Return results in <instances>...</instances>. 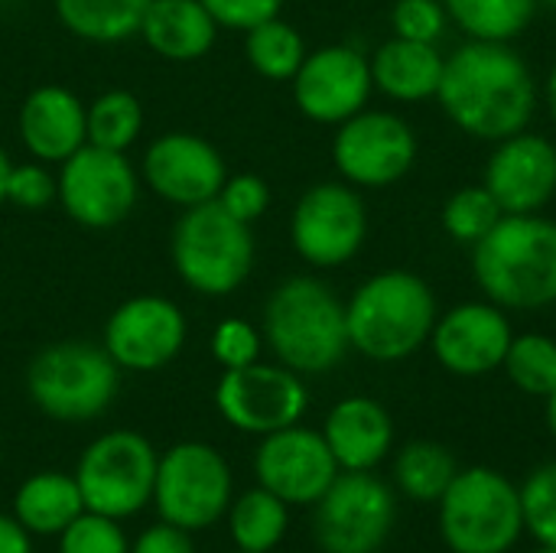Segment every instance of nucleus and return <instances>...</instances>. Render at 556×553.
Instances as JSON below:
<instances>
[{
    "label": "nucleus",
    "instance_id": "473e14b6",
    "mask_svg": "<svg viewBox=\"0 0 556 553\" xmlns=\"http://www.w3.org/2000/svg\"><path fill=\"white\" fill-rule=\"evenodd\" d=\"M502 218L505 212L485 186H466L443 205V228L459 244H479Z\"/></svg>",
    "mask_w": 556,
    "mask_h": 553
},
{
    "label": "nucleus",
    "instance_id": "1a4fd4ad",
    "mask_svg": "<svg viewBox=\"0 0 556 553\" xmlns=\"http://www.w3.org/2000/svg\"><path fill=\"white\" fill-rule=\"evenodd\" d=\"M231 466L208 443H176L156 463L153 505L160 521H169L189 535L222 521L231 508Z\"/></svg>",
    "mask_w": 556,
    "mask_h": 553
},
{
    "label": "nucleus",
    "instance_id": "a19ab883",
    "mask_svg": "<svg viewBox=\"0 0 556 553\" xmlns=\"http://www.w3.org/2000/svg\"><path fill=\"white\" fill-rule=\"evenodd\" d=\"M130 553H195V548H192L189 531H182L169 521H160V525H150L147 531H140V538L130 544Z\"/></svg>",
    "mask_w": 556,
    "mask_h": 553
},
{
    "label": "nucleus",
    "instance_id": "f3484780",
    "mask_svg": "<svg viewBox=\"0 0 556 553\" xmlns=\"http://www.w3.org/2000/svg\"><path fill=\"white\" fill-rule=\"evenodd\" d=\"M339 473L342 469L326 447V437L300 424L261 437L254 453L257 486L287 505H316Z\"/></svg>",
    "mask_w": 556,
    "mask_h": 553
},
{
    "label": "nucleus",
    "instance_id": "6ab92c4d",
    "mask_svg": "<svg viewBox=\"0 0 556 553\" xmlns=\"http://www.w3.org/2000/svg\"><path fill=\"white\" fill-rule=\"evenodd\" d=\"M511 339V323L495 303L453 306L446 316H437L430 332L437 362L459 378H479L502 368Z\"/></svg>",
    "mask_w": 556,
    "mask_h": 553
},
{
    "label": "nucleus",
    "instance_id": "2eb2a0df",
    "mask_svg": "<svg viewBox=\"0 0 556 553\" xmlns=\"http://www.w3.org/2000/svg\"><path fill=\"white\" fill-rule=\"evenodd\" d=\"M189 323L182 310L156 293L124 300L104 323V352L121 372L150 375L166 368L186 345Z\"/></svg>",
    "mask_w": 556,
    "mask_h": 553
},
{
    "label": "nucleus",
    "instance_id": "9b49d317",
    "mask_svg": "<svg viewBox=\"0 0 556 553\" xmlns=\"http://www.w3.org/2000/svg\"><path fill=\"white\" fill-rule=\"evenodd\" d=\"M394 492L371 473H339L316 502L313 531L326 553H378L394 528Z\"/></svg>",
    "mask_w": 556,
    "mask_h": 553
},
{
    "label": "nucleus",
    "instance_id": "c85d7f7f",
    "mask_svg": "<svg viewBox=\"0 0 556 553\" xmlns=\"http://www.w3.org/2000/svg\"><path fill=\"white\" fill-rule=\"evenodd\" d=\"M541 0H443L450 20L469 36L485 42H511L528 29Z\"/></svg>",
    "mask_w": 556,
    "mask_h": 553
},
{
    "label": "nucleus",
    "instance_id": "4468645a",
    "mask_svg": "<svg viewBox=\"0 0 556 553\" xmlns=\"http://www.w3.org/2000/svg\"><path fill=\"white\" fill-rule=\"evenodd\" d=\"M336 169L349 186L384 189L407 176L417 160L410 124L391 111H358L339 124L332 140Z\"/></svg>",
    "mask_w": 556,
    "mask_h": 553
},
{
    "label": "nucleus",
    "instance_id": "c9c22d12",
    "mask_svg": "<svg viewBox=\"0 0 556 553\" xmlns=\"http://www.w3.org/2000/svg\"><path fill=\"white\" fill-rule=\"evenodd\" d=\"M59 196V183L55 173L49 169V163L29 160V163H13L10 176H7V202L23 209V212H42L46 205H52Z\"/></svg>",
    "mask_w": 556,
    "mask_h": 553
},
{
    "label": "nucleus",
    "instance_id": "09e8293b",
    "mask_svg": "<svg viewBox=\"0 0 556 553\" xmlns=\"http://www.w3.org/2000/svg\"><path fill=\"white\" fill-rule=\"evenodd\" d=\"M238 553H248V551H238Z\"/></svg>",
    "mask_w": 556,
    "mask_h": 553
},
{
    "label": "nucleus",
    "instance_id": "f03ea898",
    "mask_svg": "<svg viewBox=\"0 0 556 553\" xmlns=\"http://www.w3.org/2000/svg\"><path fill=\"white\" fill-rule=\"evenodd\" d=\"M472 271L485 297L502 310H541L556 303V222L505 215L479 244Z\"/></svg>",
    "mask_w": 556,
    "mask_h": 553
},
{
    "label": "nucleus",
    "instance_id": "aec40b11",
    "mask_svg": "<svg viewBox=\"0 0 556 553\" xmlns=\"http://www.w3.org/2000/svg\"><path fill=\"white\" fill-rule=\"evenodd\" d=\"M505 215L541 212L556 192V147L541 134H511L498 140L482 183Z\"/></svg>",
    "mask_w": 556,
    "mask_h": 553
},
{
    "label": "nucleus",
    "instance_id": "7c9ffc66",
    "mask_svg": "<svg viewBox=\"0 0 556 553\" xmlns=\"http://www.w3.org/2000/svg\"><path fill=\"white\" fill-rule=\"evenodd\" d=\"M88 143L127 153L143 134V104L124 88H111L88 104Z\"/></svg>",
    "mask_w": 556,
    "mask_h": 553
},
{
    "label": "nucleus",
    "instance_id": "5701e85b",
    "mask_svg": "<svg viewBox=\"0 0 556 553\" xmlns=\"http://www.w3.org/2000/svg\"><path fill=\"white\" fill-rule=\"evenodd\" d=\"M218 33V23L199 0H150L137 36L166 62H195L208 55Z\"/></svg>",
    "mask_w": 556,
    "mask_h": 553
},
{
    "label": "nucleus",
    "instance_id": "cd10ccee",
    "mask_svg": "<svg viewBox=\"0 0 556 553\" xmlns=\"http://www.w3.org/2000/svg\"><path fill=\"white\" fill-rule=\"evenodd\" d=\"M456 473V456L433 440H414L394 460V482L414 502H440Z\"/></svg>",
    "mask_w": 556,
    "mask_h": 553
},
{
    "label": "nucleus",
    "instance_id": "a18cd8bd",
    "mask_svg": "<svg viewBox=\"0 0 556 553\" xmlns=\"http://www.w3.org/2000/svg\"><path fill=\"white\" fill-rule=\"evenodd\" d=\"M547 427H551V433H554L556 440V388L547 394Z\"/></svg>",
    "mask_w": 556,
    "mask_h": 553
},
{
    "label": "nucleus",
    "instance_id": "412c9836",
    "mask_svg": "<svg viewBox=\"0 0 556 553\" xmlns=\"http://www.w3.org/2000/svg\"><path fill=\"white\" fill-rule=\"evenodd\" d=\"M88 104L65 85L33 88L16 114V130L26 153L39 163H62L88 143Z\"/></svg>",
    "mask_w": 556,
    "mask_h": 553
},
{
    "label": "nucleus",
    "instance_id": "20e7f679",
    "mask_svg": "<svg viewBox=\"0 0 556 553\" xmlns=\"http://www.w3.org/2000/svg\"><path fill=\"white\" fill-rule=\"evenodd\" d=\"M345 323L355 352L371 362H401L430 339L437 326V297L424 277L384 271L352 293Z\"/></svg>",
    "mask_w": 556,
    "mask_h": 553
},
{
    "label": "nucleus",
    "instance_id": "f8f14e48",
    "mask_svg": "<svg viewBox=\"0 0 556 553\" xmlns=\"http://www.w3.org/2000/svg\"><path fill=\"white\" fill-rule=\"evenodd\" d=\"M368 235V212L349 183H316L293 205L290 238L296 254L313 267L349 264Z\"/></svg>",
    "mask_w": 556,
    "mask_h": 553
},
{
    "label": "nucleus",
    "instance_id": "b1692460",
    "mask_svg": "<svg viewBox=\"0 0 556 553\" xmlns=\"http://www.w3.org/2000/svg\"><path fill=\"white\" fill-rule=\"evenodd\" d=\"M371 81L394 101H427L437 95L446 59L437 42H414L394 36L371 59Z\"/></svg>",
    "mask_w": 556,
    "mask_h": 553
},
{
    "label": "nucleus",
    "instance_id": "9d476101",
    "mask_svg": "<svg viewBox=\"0 0 556 553\" xmlns=\"http://www.w3.org/2000/svg\"><path fill=\"white\" fill-rule=\"evenodd\" d=\"M55 183V202L81 228H114L130 218L140 199V173L127 153L94 143H85L68 160H62Z\"/></svg>",
    "mask_w": 556,
    "mask_h": 553
},
{
    "label": "nucleus",
    "instance_id": "39448f33",
    "mask_svg": "<svg viewBox=\"0 0 556 553\" xmlns=\"http://www.w3.org/2000/svg\"><path fill=\"white\" fill-rule=\"evenodd\" d=\"M169 257L176 277L202 297H231L254 267L251 225L228 215L215 199L182 209L173 225Z\"/></svg>",
    "mask_w": 556,
    "mask_h": 553
},
{
    "label": "nucleus",
    "instance_id": "4be33fe9",
    "mask_svg": "<svg viewBox=\"0 0 556 553\" xmlns=\"http://www.w3.org/2000/svg\"><path fill=\"white\" fill-rule=\"evenodd\" d=\"M323 437L342 473H371L391 453L394 424L378 401L345 398L329 411Z\"/></svg>",
    "mask_w": 556,
    "mask_h": 553
},
{
    "label": "nucleus",
    "instance_id": "a878e982",
    "mask_svg": "<svg viewBox=\"0 0 556 553\" xmlns=\"http://www.w3.org/2000/svg\"><path fill=\"white\" fill-rule=\"evenodd\" d=\"M52 7L59 23L72 36L98 46H114L140 33L150 0H52Z\"/></svg>",
    "mask_w": 556,
    "mask_h": 553
},
{
    "label": "nucleus",
    "instance_id": "393cba45",
    "mask_svg": "<svg viewBox=\"0 0 556 553\" xmlns=\"http://www.w3.org/2000/svg\"><path fill=\"white\" fill-rule=\"evenodd\" d=\"M85 512L75 476L36 473L13 495V518L36 538H59Z\"/></svg>",
    "mask_w": 556,
    "mask_h": 553
},
{
    "label": "nucleus",
    "instance_id": "423d86ee",
    "mask_svg": "<svg viewBox=\"0 0 556 553\" xmlns=\"http://www.w3.org/2000/svg\"><path fill=\"white\" fill-rule=\"evenodd\" d=\"M121 385V368L91 342H52L26 368L29 401L59 424H88L101 417Z\"/></svg>",
    "mask_w": 556,
    "mask_h": 553
},
{
    "label": "nucleus",
    "instance_id": "f704fd0d",
    "mask_svg": "<svg viewBox=\"0 0 556 553\" xmlns=\"http://www.w3.org/2000/svg\"><path fill=\"white\" fill-rule=\"evenodd\" d=\"M59 553H130V541L121 521L94 512H81L59 535Z\"/></svg>",
    "mask_w": 556,
    "mask_h": 553
},
{
    "label": "nucleus",
    "instance_id": "0eeeda50",
    "mask_svg": "<svg viewBox=\"0 0 556 553\" xmlns=\"http://www.w3.org/2000/svg\"><path fill=\"white\" fill-rule=\"evenodd\" d=\"M521 531V492L495 469L456 473L440 499V535L453 553H508Z\"/></svg>",
    "mask_w": 556,
    "mask_h": 553
},
{
    "label": "nucleus",
    "instance_id": "c03bdc74",
    "mask_svg": "<svg viewBox=\"0 0 556 553\" xmlns=\"http://www.w3.org/2000/svg\"><path fill=\"white\" fill-rule=\"evenodd\" d=\"M547 108H551V117L556 121V65L547 75Z\"/></svg>",
    "mask_w": 556,
    "mask_h": 553
},
{
    "label": "nucleus",
    "instance_id": "bb28decb",
    "mask_svg": "<svg viewBox=\"0 0 556 553\" xmlns=\"http://www.w3.org/2000/svg\"><path fill=\"white\" fill-rule=\"evenodd\" d=\"M290 505L267 489H251L228 508V528L238 551L270 553L290 528Z\"/></svg>",
    "mask_w": 556,
    "mask_h": 553
},
{
    "label": "nucleus",
    "instance_id": "e433bc0d",
    "mask_svg": "<svg viewBox=\"0 0 556 553\" xmlns=\"http://www.w3.org/2000/svg\"><path fill=\"white\" fill-rule=\"evenodd\" d=\"M261 345H264V336L248 319H235V316L222 319L212 332V355L225 372L261 362Z\"/></svg>",
    "mask_w": 556,
    "mask_h": 553
},
{
    "label": "nucleus",
    "instance_id": "37998d69",
    "mask_svg": "<svg viewBox=\"0 0 556 553\" xmlns=\"http://www.w3.org/2000/svg\"><path fill=\"white\" fill-rule=\"evenodd\" d=\"M10 156H7V150L0 147V205L7 202V176H10Z\"/></svg>",
    "mask_w": 556,
    "mask_h": 553
},
{
    "label": "nucleus",
    "instance_id": "58836bf2",
    "mask_svg": "<svg viewBox=\"0 0 556 553\" xmlns=\"http://www.w3.org/2000/svg\"><path fill=\"white\" fill-rule=\"evenodd\" d=\"M215 202L228 215H235L238 222L254 225L270 209V186L261 176H254V173H235V176L225 179V186L215 196Z\"/></svg>",
    "mask_w": 556,
    "mask_h": 553
},
{
    "label": "nucleus",
    "instance_id": "dca6fc26",
    "mask_svg": "<svg viewBox=\"0 0 556 553\" xmlns=\"http://www.w3.org/2000/svg\"><path fill=\"white\" fill-rule=\"evenodd\" d=\"M140 179L163 202L192 209L212 202L222 192L228 166L218 147L208 143L205 137L192 130H166L147 147Z\"/></svg>",
    "mask_w": 556,
    "mask_h": 553
},
{
    "label": "nucleus",
    "instance_id": "c756f323",
    "mask_svg": "<svg viewBox=\"0 0 556 553\" xmlns=\"http://www.w3.org/2000/svg\"><path fill=\"white\" fill-rule=\"evenodd\" d=\"M244 55L257 75L270 81H290L306 59V42L293 23L274 16L244 33Z\"/></svg>",
    "mask_w": 556,
    "mask_h": 553
},
{
    "label": "nucleus",
    "instance_id": "6e6552de",
    "mask_svg": "<svg viewBox=\"0 0 556 553\" xmlns=\"http://www.w3.org/2000/svg\"><path fill=\"white\" fill-rule=\"evenodd\" d=\"M156 450L137 430H111L85 447L75 466V482L85 512L124 521L153 502Z\"/></svg>",
    "mask_w": 556,
    "mask_h": 553
},
{
    "label": "nucleus",
    "instance_id": "4c0bfd02",
    "mask_svg": "<svg viewBox=\"0 0 556 553\" xmlns=\"http://www.w3.org/2000/svg\"><path fill=\"white\" fill-rule=\"evenodd\" d=\"M446 7L440 0H397L391 13L394 36L414 42H437L446 29Z\"/></svg>",
    "mask_w": 556,
    "mask_h": 553
},
{
    "label": "nucleus",
    "instance_id": "ea45409f",
    "mask_svg": "<svg viewBox=\"0 0 556 553\" xmlns=\"http://www.w3.org/2000/svg\"><path fill=\"white\" fill-rule=\"evenodd\" d=\"M212 20L218 23V29H254L261 26L264 20H274L280 16V7L283 0H199Z\"/></svg>",
    "mask_w": 556,
    "mask_h": 553
},
{
    "label": "nucleus",
    "instance_id": "7ed1b4c3",
    "mask_svg": "<svg viewBox=\"0 0 556 553\" xmlns=\"http://www.w3.org/2000/svg\"><path fill=\"white\" fill-rule=\"evenodd\" d=\"M261 336L296 375H326L352 349L345 303L316 277H290L267 297Z\"/></svg>",
    "mask_w": 556,
    "mask_h": 553
},
{
    "label": "nucleus",
    "instance_id": "79ce46f5",
    "mask_svg": "<svg viewBox=\"0 0 556 553\" xmlns=\"http://www.w3.org/2000/svg\"><path fill=\"white\" fill-rule=\"evenodd\" d=\"M0 553H33L29 531L13 515H0Z\"/></svg>",
    "mask_w": 556,
    "mask_h": 553
},
{
    "label": "nucleus",
    "instance_id": "49530a36",
    "mask_svg": "<svg viewBox=\"0 0 556 553\" xmlns=\"http://www.w3.org/2000/svg\"><path fill=\"white\" fill-rule=\"evenodd\" d=\"M538 553H556V548H541V551Z\"/></svg>",
    "mask_w": 556,
    "mask_h": 553
},
{
    "label": "nucleus",
    "instance_id": "de8ad7c7",
    "mask_svg": "<svg viewBox=\"0 0 556 553\" xmlns=\"http://www.w3.org/2000/svg\"><path fill=\"white\" fill-rule=\"evenodd\" d=\"M541 3H547V7H554L556 10V0H541Z\"/></svg>",
    "mask_w": 556,
    "mask_h": 553
},
{
    "label": "nucleus",
    "instance_id": "a211bd4d",
    "mask_svg": "<svg viewBox=\"0 0 556 553\" xmlns=\"http://www.w3.org/2000/svg\"><path fill=\"white\" fill-rule=\"evenodd\" d=\"M290 81L296 108L316 124L349 121L352 114L365 111L375 91L371 62L355 46H323L306 52Z\"/></svg>",
    "mask_w": 556,
    "mask_h": 553
},
{
    "label": "nucleus",
    "instance_id": "ddd939ff",
    "mask_svg": "<svg viewBox=\"0 0 556 553\" xmlns=\"http://www.w3.org/2000/svg\"><path fill=\"white\" fill-rule=\"evenodd\" d=\"M215 407L241 433L267 437L300 424L309 407L306 385L287 365H244L228 368L215 388Z\"/></svg>",
    "mask_w": 556,
    "mask_h": 553
},
{
    "label": "nucleus",
    "instance_id": "f257e3e1",
    "mask_svg": "<svg viewBox=\"0 0 556 553\" xmlns=\"http://www.w3.org/2000/svg\"><path fill=\"white\" fill-rule=\"evenodd\" d=\"M437 98L459 130L498 143L528 130L538 81L508 42L469 39L446 59Z\"/></svg>",
    "mask_w": 556,
    "mask_h": 553
},
{
    "label": "nucleus",
    "instance_id": "2f4dec72",
    "mask_svg": "<svg viewBox=\"0 0 556 553\" xmlns=\"http://www.w3.org/2000/svg\"><path fill=\"white\" fill-rule=\"evenodd\" d=\"M502 368L525 394L547 398L556 388V342L541 332L515 336Z\"/></svg>",
    "mask_w": 556,
    "mask_h": 553
},
{
    "label": "nucleus",
    "instance_id": "72a5a7b5",
    "mask_svg": "<svg viewBox=\"0 0 556 553\" xmlns=\"http://www.w3.org/2000/svg\"><path fill=\"white\" fill-rule=\"evenodd\" d=\"M521 492L525 528L541 548H556V463H547L528 476Z\"/></svg>",
    "mask_w": 556,
    "mask_h": 553
}]
</instances>
